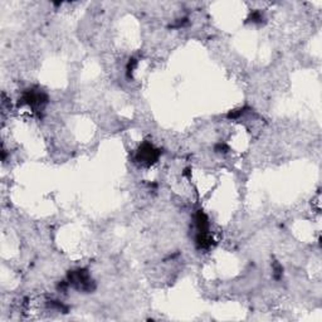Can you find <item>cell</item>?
<instances>
[{"mask_svg": "<svg viewBox=\"0 0 322 322\" xmlns=\"http://www.w3.org/2000/svg\"><path fill=\"white\" fill-rule=\"evenodd\" d=\"M159 157V151L155 150L151 145L145 144L137 152V160L142 164H152Z\"/></svg>", "mask_w": 322, "mask_h": 322, "instance_id": "cell-1", "label": "cell"}, {"mask_svg": "<svg viewBox=\"0 0 322 322\" xmlns=\"http://www.w3.org/2000/svg\"><path fill=\"white\" fill-rule=\"evenodd\" d=\"M71 283L77 286L81 289H90L91 288V278L85 271H77L70 276Z\"/></svg>", "mask_w": 322, "mask_h": 322, "instance_id": "cell-2", "label": "cell"}]
</instances>
